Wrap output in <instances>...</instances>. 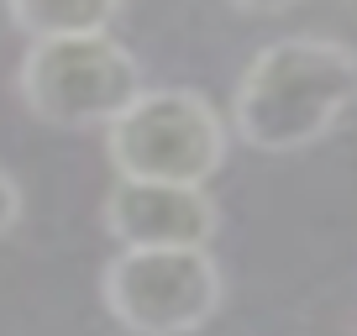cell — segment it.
Returning <instances> with one entry per match:
<instances>
[{"mask_svg":"<svg viewBox=\"0 0 357 336\" xmlns=\"http://www.w3.org/2000/svg\"><path fill=\"white\" fill-rule=\"evenodd\" d=\"M11 22H16V32H26V43L95 37V32H111L116 6L111 0H16Z\"/></svg>","mask_w":357,"mask_h":336,"instance_id":"obj_6","label":"cell"},{"mask_svg":"<svg viewBox=\"0 0 357 336\" xmlns=\"http://www.w3.org/2000/svg\"><path fill=\"white\" fill-rule=\"evenodd\" d=\"M357 105V53L342 37L300 32L257 47L231 95V126L257 153H300Z\"/></svg>","mask_w":357,"mask_h":336,"instance_id":"obj_1","label":"cell"},{"mask_svg":"<svg viewBox=\"0 0 357 336\" xmlns=\"http://www.w3.org/2000/svg\"><path fill=\"white\" fill-rule=\"evenodd\" d=\"M16 221H22V184L0 168V236H11Z\"/></svg>","mask_w":357,"mask_h":336,"instance_id":"obj_7","label":"cell"},{"mask_svg":"<svg viewBox=\"0 0 357 336\" xmlns=\"http://www.w3.org/2000/svg\"><path fill=\"white\" fill-rule=\"evenodd\" d=\"M16 90L43 126L84 132V126H111L147 84L142 63L111 32H95V37L32 43L16 68Z\"/></svg>","mask_w":357,"mask_h":336,"instance_id":"obj_2","label":"cell"},{"mask_svg":"<svg viewBox=\"0 0 357 336\" xmlns=\"http://www.w3.org/2000/svg\"><path fill=\"white\" fill-rule=\"evenodd\" d=\"M100 300L132 336H195L221 310V268L205 247L116 252L100 273Z\"/></svg>","mask_w":357,"mask_h":336,"instance_id":"obj_4","label":"cell"},{"mask_svg":"<svg viewBox=\"0 0 357 336\" xmlns=\"http://www.w3.org/2000/svg\"><path fill=\"white\" fill-rule=\"evenodd\" d=\"M221 211L195 184H142L116 179L105 194V231L121 242V252L147 247H211Z\"/></svg>","mask_w":357,"mask_h":336,"instance_id":"obj_5","label":"cell"},{"mask_svg":"<svg viewBox=\"0 0 357 336\" xmlns=\"http://www.w3.org/2000/svg\"><path fill=\"white\" fill-rule=\"evenodd\" d=\"M226 137L231 132L205 95L142 90L105 126V153H111L116 179L205 190V179L226 163Z\"/></svg>","mask_w":357,"mask_h":336,"instance_id":"obj_3","label":"cell"}]
</instances>
